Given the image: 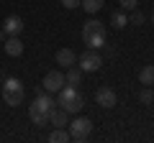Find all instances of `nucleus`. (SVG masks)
Instances as JSON below:
<instances>
[{
    "instance_id": "1",
    "label": "nucleus",
    "mask_w": 154,
    "mask_h": 143,
    "mask_svg": "<svg viewBox=\"0 0 154 143\" xmlns=\"http://www.w3.org/2000/svg\"><path fill=\"white\" fill-rule=\"evenodd\" d=\"M59 107H64L67 115H77V112L82 110V105H85V97L82 92H80V87H75V84H64V87L59 89Z\"/></svg>"
},
{
    "instance_id": "2",
    "label": "nucleus",
    "mask_w": 154,
    "mask_h": 143,
    "mask_svg": "<svg viewBox=\"0 0 154 143\" xmlns=\"http://www.w3.org/2000/svg\"><path fill=\"white\" fill-rule=\"evenodd\" d=\"M82 39L85 44H88V49H103L105 46V23L98 21V18H93V21H88L82 26Z\"/></svg>"
},
{
    "instance_id": "3",
    "label": "nucleus",
    "mask_w": 154,
    "mask_h": 143,
    "mask_svg": "<svg viewBox=\"0 0 154 143\" xmlns=\"http://www.w3.org/2000/svg\"><path fill=\"white\" fill-rule=\"evenodd\" d=\"M23 95H26V89H23V82L18 77H8L3 82V100H5V105L18 107L23 102Z\"/></svg>"
},
{
    "instance_id": "4",
    "label": "nucleus",
    "mask_w": 154,
    "mask_h": 143,
    "mask_svg": "<svg viewBox=\"0 0 154 143\" xmlns=\"http://www.w3.org/2000/svg\"><path fill=\"white\" fill-rule=\"evenodd\" d=\"M90 130H93L90 118H75V120L69 123V136H72V141H88Z\"/></svg>"
},
{
    "instance_id": "5",
    "label": "nucleus",
    "mask_w": 154,
    "mask_h": 143,
    "mask_svg": "<svg viewBox=\"0 0 154 143\" xmlns=\"http://www.w3.org/2000/svg\"><path fill=\"white\" fill-rule=\"evenodd\" d=\"M100 66H103V59H100V54L95 49L85 51V54L80 56V69L82 72H98Z\"/></svg>"
},
{
    "instance_id": "6",
    "label": "nucleus",
    "mask_w": 154,
    "mask_h": 143,
    "mask_svg": "<svg viewBox=\"0 0 154 143\" xmlns=\"http://www.w3.org/2000/svg\"><path fill=\"white\" fill-rule=\"evenodd\" d=\"M64 84H67V82H64V74H62V72H46L41 87H44L46 92H59Z\"/></svg>"
},
{
    "instance_id": "7",
    "label": "nucleus",
    "mask_w": 154,
    "mask_h": 143,
    "mask_svg": "<svg viewBox=\"0 0 154 143\" xmlns=\"http://www.w3.org/2000/svg\"><path fill=\"white\" fill-rule=\"evenodd\" d=\"M95 102L100 105V107H116V102H118V97H116V92L110 87H98V92H95Z\"/></svg>"
},
{
    "instance_id": "8",
    "label": "nucleus",
    "mask_w": 154,
    "mask_h": 143,
    "mask_svg": "<svg viewBox=\"0 0 154 143\" xmlns=\"http://www.w3.org/2000/svg\"><path fill=\"white\" fill-rule=\"evenodd\" d=\"M23 26H26V23H23L21 16H8L5 23H3V31H5V36H21Z\"/></svg>"
},
{
    "instance_id": "9",
    "label": "nucleus",
    "mask_w": 154,
    "mask_h": 143,
    "mask_svg": "<svg viewBox=\"0 0 154 143\" xmlns=\"http://www.w3.org/2000/svg\"><path fill=\"white\" fill-rule=\"evenodd\" d=\"M54 105H57V102H54V100L49 97V95L38 92V97H36V100L31 102V107H33V110H38V112H46V115H49V112L54 110Z\"/></svg>"
},
{
    "instance_id": "10",
    "label": "nucleus",
    "mask_w": 154,
    "mask_h": 143,
    "mask_svg": "<svg viewBox=\"0 0 154 143\" xmlns=\"http://www.w3.org/2000/svg\"><path fill=\"white\" fill-rule=\"evenodd\" d=\"M3 49H5L8 56H21L23 54V41L18 39V36H8L5 44H3Z\"/></svg>"
},
{
    "instance_id": "11",
    "label": "nucleus",
    "mask_w": 154,
    "mask_h": 143,
    "mask_svg": "<svg viewBox=\"0 0 154 143\" xmlns=\"http://www.w3.org/2000/svg\"><path fill=\"white\" fill-rule=\"evenodd\" d=\"M75 61H77V56H75L72 49H59V51H57V64H59V66L67 69V66H72Z\"/></svg>"
},
{
    "instance_id": "12",
    "label": "nucleus",
    "mask_w": 154,
    "mask_h": 143,
    "mask_svg": "<svg viewBox=\"0 0 154 143\" xmlns=\"http://www.w3.org/2000/svg\"><path fill=\"white\" fill-rule=\"evenodd\" d=\"M82 74H85V72L80 69V66H75V64H72V66H67L64 82H67V84H75V87H77V84H80V79H82Z\"/></svg>"
},
{
    "instance_id": "13",
    "label": "nucleus",
    "mask_w": 154,
    "mask_h": 143,
    "mask_svg": "<svg viewBox=\"0 0 154 143\" xmlns=\"http://www.w3.org/2000/svg\"><path fill=\"white\" fill-rule=\"evenodd\" d=\"M49 123L64 128V125H67V110H64V107H54V110L49 112Z\"/></svg>"
},
{
    "instance_id": "14",
    "label": "nucleus",
    "mask_w": 154,
    "mask_h": 143,
    "mask_svg": "<svg viewBox=\"0 0 154 143\" xmlns=\"http://www.w3.org/2000/svg\"><path fill=\"white\" fill-rule=\"evenodd\" d=\"M139 82L146 87V84H154V64H146L141 72H139Z\"/></svg>"
},
{
    "instance_id": "15",
    "label": "nucleus",
    "mask_w": 154,
    "mask_h": 143,
    "mask_svg": "<svg viewBox=\"0 0 154 143\" xmlns=\"http://www.w3.org/2000/svg\"><path fill=\"white\" fill-rule=\"evenodd\" d=\"M28 118H31L33 125H46V123H49V115H46V112H38V110H33V107H28Z\"/></svg>"
},
{
    "instance_id": "16",
    "label": "nucleus",
    "mask_w": 154,
    "mask_h": 143,
    "mask_svg": "<svg viewBox=\"0 0 154 143\" xmlns=\"http://www.w3.org/2000/svg\"><path fill=\"white\" fill-rule=\"evenodd\" d=\"M49 141L51 143H67V141H72V136H69V130H64V128H57V130L49 136Z\"/></svg>"
},
{
    "instance_id": "17",
    "label": "nucleus",
    "mask_w": 154,
    "mask_h": 143,
    "mask_svg": "<svg viewBox=\"0 0 154 143\" xmlns=\"http://www.w3.org/2000/svg\"><path fill=\"white\" fill-rule=\"evenodd\" d=\"M126 23H128V16L123 10H116L113 16H110V26H113V28H123Z\"/></svg>"
},
{
    "instance_id": "18",
    "label": "nucleus",
    "mask_w": 154,
    "mask_h": 143,
    "mask_svg": "<svg viewBox=\"0 0 154 143\" xmlns=\"http://www.w3.org/2000/svg\"><path fill=\"white\" fill-rule=\"evenodd\" d=\"M103 3L105 0H80V5H82L88 13H98L100 8H103Z\"/></svg>"
},
{
    "instance_id": "19",
    "label": "nucleus",
    "mask_w": 154,
    "mask_h": 143,
    "mask_svg": "<svg viewBox=\"0 0 154 143\" xmlns=\"http://www.w3.org/2000/svg\"><path fill=\"white\" fill-rule=\"evenodd\" d=\"M139 100H141L144 105H152V102H154V89L146 84V87H144L141 92H139Z\"/></svg>"
},
{
    "instance_id": "20",
    "label": "nucleus",
    "mask_w": 154,
    "mask_h": 143,
    "mask_svg": "<svg viewBox=\"0 0 154 143\" xmlns=\"http://www.w3.org/2000/svg\"><path fill=\"white\" fill-rule=\"evenodd\" d=\"M144 21H146V16H144L141 10H136V8H134V10H131V18H128V23H134V26H141Z\"/></svg>"
},
{
    "instance_id": "21",
    "label": "nucleus",
    "mask_w": 154,
    "mask_h": 143,
    "mask_svg": "<svg viewBox=\"0 0 154 143\" xmlns=\"http://www.w3.org/2000/svg\"><path fill=\"white\" fill-rule=\"evenodd\" d=\"M118 5H121V10H134L139 5V0H118Z\"/></svg>"
},
{
    "instance_id": "22",
    "label": "nucleus",
    "mask_w": 154,
    "mask_h": 143,
    "mask_svg": "<svg viewBox=\"0 0 154 143\" xmlns=\"http://www.w3.org/2000/svg\"><path fill=\"white\" fill-rule=\"evenodd\" d=\"M62 5H64L67 10H72V8H77V5H80V0H62Z\"/></svg>"
},
{
    "instance_id": "23",
    "label": "nucleus",
    "mask_w": 154,
    "mask_h": 143,
    "mask_svg": "<svg viewBox=\"0 0 154 143\" xmlns=\"http://www.w3.org/2000/svg\"><path fill=\"white\" fill-rule=\"evenodd\" d=\"M0 41H5V31H0Z\"/></svg>"
},
{
    "instance_id": "24",
    "label": "nucleus",
    "mask_w": 154,
    "mask_h": 143,
    "mask_svg": "<svg viewBox=\"0 0 154 143\" xmlns=\"http://www.w3.org/2000/svg\"><path fill=\"white\" fill-rule=\"evenodd\" d=\"M149 21H152V23H154V10H152V16H149Z\"/></svg>"
},
{
    "instance_id": "25",
    "label": "nucleus",
    "mask_w": 154,
    "mask_h": 143,
    "mask_svg": "<svg viewBox=\"0 0 154 143\" xmlns=\"http://www.w3.org/2000/svg\"><path fill=\"white\" fill-rule=\"evenodd\" d=\"M152 105H154V102H152Z\"/></svg>"
}]
</instances>
